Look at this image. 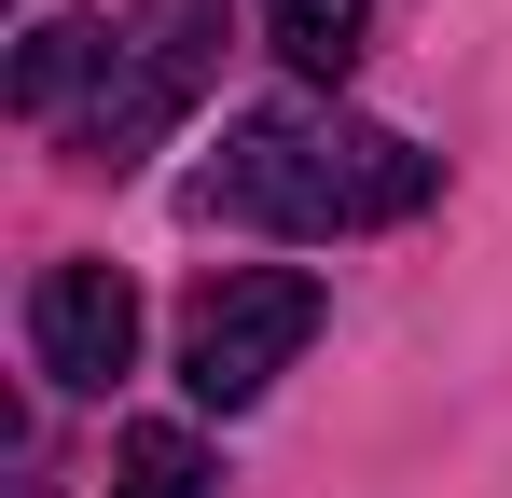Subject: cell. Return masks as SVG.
<instances>
[{
    "label": "cell",
    "mask_w": 512,
    "mask_h": 498,
    "mask_svg": "<svg viewBox=\"0 0 512 498\" xmlns=\"http://www.w3.org/2000/svg\"><path fill=\"white\" fill-rule=\"evenodd\" d=\"M443 166L402 125H333V111H250L222 166L194 180V208L263 222V236H374V222H416Z\"/></svg>",
    "instance_id": "cell-1"
},
{
    "label": "cell",
    "mask_w": 512,
    "mask_h": 498,
    "mask_svg": "<svg viewBox=\"0 0 512 498\" xmlns=\"http://www.w3.org/2000/svg\"><path fill=\"white\" fill-rule=\"evenodd\" d=\"M305 332H319V277H305V263H236V277H208L194 319H180V388L208 415H250L263 388L305 360Z\"/></svg>",
    "instance_id": "cell-2"
},
{
    "label": "cell",
    "mask_w": 512,
    "mask_h": 498,
    "mask_svg": "<svg viewBox=\"0 0 512 498\" xmlns=\"http://www.w3.org/2000/svg\"><path fill=\"white\" fill-rule=\"evenodd\" d=\"M194 28H208V0H167V14L125 42V70L97 83V111L70 125V153H84V166H111V180H125V166H139L180 111H194Z\"/></svg>",
    "instance_id": "cell-3"
},
{
    "label": "cell",
    "mask_w": 512,
    "mask_h": 498,
    "mask_svg": "<svg viewBox=\"0 0 512 498\" xmlns=\"http://www.w3.org/2000/svg\"><path fill=\"white\" fill-rule=\"evenodd\" d=\"M28 360H42L56 388L139 374V291H125L111 263H42V277H28Z\"/></svg>",
    "instance_id": "cell-4"
},
{
    "label": "cell",
    "mask_w": 512,
    "mask_h": 498,
    "mask_svg": "<svg viewBox=\"0 0 512 498\" xmlns=\"http://www.w3.org/2000/svg\"><path fill=\"white\" fill-rule=\"evenodd\" d=\"M111 70H125V28H111V14H42L28 56H14V111H28V125H70V97L111 83Z\"/></svg>",
    "instance_id": "cell-5"
},
{
    "label": "cell",
    "mask_w": 512,
    "mask_h": 498,
    "mask_svg": "<svg viewBox=\"0 0 512 498\" xmlns=\"http://www.w3.org/2000/svg\"><path fill=\"white\" fill-rule=\"evenodd\" d=\"M111 498H222V457H208L180 415H153V429L111 443Z\"/></svg>",
    "instance_id": "cell-6"
},
{
    "label": "cell",
    "mask_w": 512,
    "mask_h": 498,
    "mask_svg": "<svg viewBox=\"0 0 512 498\" xmlns=\"http://www.w3.org/2000/svg\"><path fill=\"white\" fill-rule=\"evenodd\" d=\"M360 28H374V0H263V42H277L305 83H346Z\"/></svg>",
    "instance_id": "cell-7"
}]
</instances>
